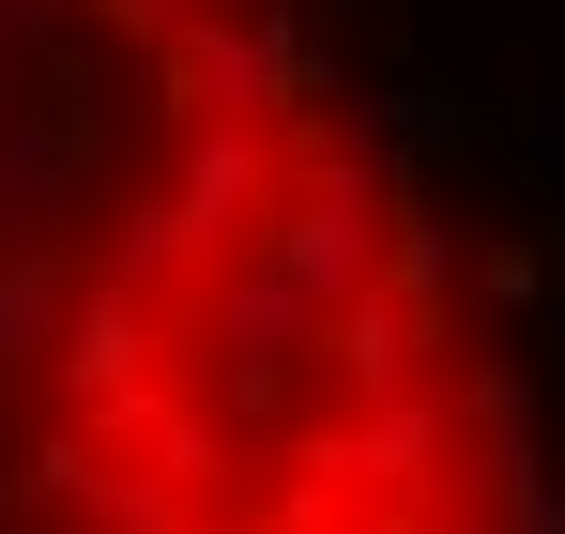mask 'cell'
Returning a JSON list of instances; mask_svg holds the SVG:
<instances>
[{"label": "cell", "instance_id": "1", "mask_svg": "<svg viewBox=\"0 0 565 534\" xmlns=\"http://www.w3.org/2000/svg\"><path fill=\"white\" fill-rule=\"evenodd\" d=\"M551 153H565V138H551Z\"/></svg>", "mask_w": 565, "mask_h": 534}]
</instances>
